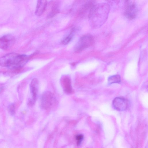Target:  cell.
<instances>
[{"instance_id":"obj_5","label":"cell","mask_w":148,"mask_h":148,"mask_svg":"<svg viewBox=\"0 0 148 148\" xmlns=\"http://www.w3.org/2000/svg\"><path fill=\"white\" fill-rule=\"evenodd\" d=\"M138 12L136 4L132 1H127L125 3L124 11L125 16L129 19H133L136 16Z\"/></svg>"},{"instance_id":"obj_4","label":"cell","mask_w":148,"mask_h":148,"mask_svg":"<svg viewBox=\"0 0 148 148\" xmlns=\"http://www.w3.org/2000/svg\"><path fill=\"white\" fill-rule=\"evenodd\" d=\"M56 101V99L51 92H45L43 94L41 98L40 107L43 109H49L54 105Z\"/></svg>"},{"instance_id":"obj_12","label":"cell","mask_w":148,"mask_h":148,"mask_svg":"<svg viewBox=\"0 0 148 148\" xmlns=\"http://www.w3.org/2000/svg\"><path fill=\"white\" fill-rule=\"evenodd\" d=\"M73 35L74 31H73L62 40L61 42L62 44L66 45L68 44L72 40Z\"/></svg>"},{"instance_id":"obj_14","label":"cell","mask_w":148,"mask_h":148,"mask_svg":"<svg viewBox=\"0 0 148 148\" xmlns=\"http://www.w3.org/2000/svg\"><path fill=\"white\" fill-rule=\"evenodd\" d=\"M58 6L57 4H55L53 7L50 16H52L57 13L59 11Z\"/></svg>"},{"instance_id":"obj_10","label":"cell","mask_w":148,"mask_h":148,"mask_svg":"<svg viewBox=\"0 0 148 148\" xmlns=\"http://www.w3.org/2000/svg\"><path fill=\"white\" fill-rule=\"evenodd\" d=\"M47 5L46 0H38L35 11V14L37 16L41 15L45 11Z\"/></svg>"},{"instance_id":"obj_1","label":"cell","mask_w":148,"mask_h":148,"mask_svg":"<svg viewBox=\"0 0 148 148\" xmlns=\"http://www.w3.org/2000/svg\"><path fill=\"white\" fill-rule=\"evenodd\" d=\"M109 10L108 4L95 3L88 16L92 26L94 28L101 26L107 18Z\"/></svg>"},{"instance_id":"obj_7","label":"cell","mask_w":148,"mask_h":148,"mask_svg":"<svg viewBox=\"0 0 148 148\" xmlns=\"http://www.w3.org/2000/svg\"><path fill=\"white\" fill-rule=\"evenodd\" d=\"M15 38L12 36L8 34L0 37V49L7 50L13 45Z\"/></svg>"},{"instance_id":"obj_2","label":"cell","mask_w":148,"mask_h":148,"mask_svg":"<svg viewBox=\"0 0 148 148\" xmlns=\"http://www.w3.org/2000/svg\"><path fill=\"white\" fill-rule=\"evenodd\" d=\"M29 56L24 54L12 53L0 58V66L12 69H17L23 66L27 62Z\"/></svg>"},{"instance_id":"obj_3","label":"cell","mask_w":148,"mask_h":148,"mask_svg":"<svg viewBox=\"0 0 148 148\" xmlns=\"http://www.w3.org/2000/svg\"><path fill=\"white\" fill-rule=\"evenodd\" d=\"M94 42L92 36L86 34L82 36L75 45V51L79 52L90 46Z\"/></svg>"},{"instance_id":"obj_6","label":"cell","mask_w":148,"mask_h":148,"mask_svg":"<svg viewBox=\"0 0 148 148\" xmlns=\"http://www.w3.org/2000/svg\"><path fill=\"white\" fill-rule=\"evenodd\" d=\"M39 86V82L36 78L32 80L30 84V89L32 94L31 98L28 100V106H32L35 103L37 97Z\"/></svg>"},{"instance_id":"obj_8","label":"cell","mask_w":148,"mask_h":148,"mask_svg":"<svg viewBox=\"0 0 148 148\" xmlns=\"http://www.w3.org/2000/svg\"><path fill=\"white\" fill-rule=\"evenodd\" d=\"M113 105L116 110L122 111L127 109L129 106V102L125 99L117 97L113 100Z\"/></svg>"},{"instance_id":"obj_13","label":"cell","mask_w":148,"mask_h":148,"mask_svg":"<svg viewBox=\"0 0 148 148\" xmlns=\"http://www.w3.org/2000/svg\"><path fill=\"white\" fill-rule=\"evenodd\" d=\"M8 110L10 114L12 116L15 113V106L13 103L10 104L8 107Z\"/></svg>"},{"instance_id":"obj_16","label":"cell","mask_w":148,"mask_h":148,"mask_svg":"<svg viewBox=\"0 0 148 148\" xmlns=\"http://www.w3.org/2000/svg\"><path fill=\"white\" fill-rule=\"evenodd\" d=\"M3 89V88L2 87H0V93H1Z\"/></svg>"},{"instance_id":"obj_15","label":"cell","mask_w":148,"mask_h":148,"mask_svg":"<svg viewBox=\"0 0 148 148\" xmlns=\"http://www.w3.org/2000/svg\"><path fill=\"white\" fill-rule=\"evenodd\" d=\"M83 138V136L82 134L78 135L76 136V139L77 141L78 145H79L80 144Z\"/></svg>"},{"instance_id":"obj_11","label":"cell","mask_w":148,"mask_h":148,"mask_svg":"<svg viewBox=\"0 0 148 148\" xmlns=\"http://www.w3.org/2000/svg\"><path fill=\"white\" fill-rule=\"evenodd\" d=\"M120 82V77L118 75L111 76L108 79V83L109 84H111L114 83H118Z\"/></svg>"},{"instance_id":"obj_9","label":"cell","mask_w":148,"mask_h":148,"mask_svg":"<svg viewBox=\"0 0 148 148\" xmlns=\"http://www.w3.org/2000/svg\"><path fill=\"white\" fill-rule=\"evenodd\" d=\"M61 83L64 92L67 93H70L72 92L71 82L69 77L66 76H64L61 79Z\"/></svg>"}]
</instances>
